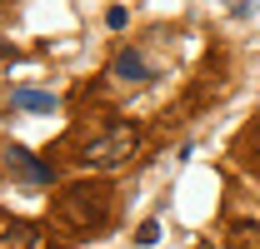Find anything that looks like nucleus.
Returning a JSON list of instances; mask_svg holds the SVG:
<instances>
[{
	"label": "nucleus",
	"instance_id": "obj_1",
	"mask_svg": "<svg viewBox=\"0 0 260 249\" xmlns=\"http://www.w3.org/2000/svg\"><path fill=\"white\" fill-rule=\"evenodd\" d=\"M115 215V194L110 185H70L55 194V204H50V219H55V229H70V234H95L105 229Z\"/></svg>",
	"mask_w": 260,
	"mask_h": 249
},
{
	"label": "nucleus",
	"instance_id": "obj_2",
	"mask_svg": "<svg viewBox=\"0 0 260 249\" xmlns=\"http://www.w3.org/2000/svg\"><path fill=\"white\" fill-rule=\"evenodd\" d=\"M140 140H145V135H140V124L115 120L100 140H90V145L80 150V164H85V170H100V175H110V170H120V164L140 150Z\"/></svg>",
	"mask_w": 260,
	"mask_h": 249
},
{
	"label": "nucleus",
	"instance_id": "obj_3",
	"mask_svg": "<svg viewBox=\"0 0 260 249\" xmlns=\"http://www.w3.org/2000/svg\"><path fill=\"white\" fill-rule=\"evenodd\" d=\"M5 170H10V175H20V180H30V185H50V180H55V175H50V164H40L25 145H10V150H5Z\"/></svg>",
	"mask_w": 260,
	"mask_h": 249
},
{
	"label": "nucleus",
	"instance_id": "obj_4",
	"mask_svg": "<svg viewBox=\"0 0 260 249\" xmlns=\"http://www.w3.org/2000/svg\"><path fill=\"white\" fill-rule=\"evenodd\" d=\"M110 75H115L120 85H140V80H145V55L120 50V55H115V65H110Z\"/></svg>",
	"mask_w": 260,
	"mask_h": 249
},
{
	"label": "nucleus",
	"instance_id": "obj_5",
	"mask_svg": "<svg viewBox=\"0 0 260 249\" xmlns=\"http://www.w3.org/2000/svg\"><path fill=\"white\" fill-rule=\"evenodd\" d=\"M35 244H40L35 224H5L0 229V249H35Z\"/></svg>",
	"mask_w": 260,
	"mask_h": 249
},
{
	"label": "nucleus",
	"instance_id": "obj_6",
	"mask_svg": "<svg viewBox=\"0 0 260 249\" xmlns=\"http://www.w3.org/2000/svg\"><path fill=\"white\" fill-rule=\"evenodd\" d=\"M55 100L45 90H15V110H50Z\"/></svg>",
	"mask_w": 260,
	"mask_h": 249
},
{
	"label": "nucleus",
	"instance_id": "obj_7",
	"mask_svg": "<svg viewBox=\"0 0 260 249\" xmlns=\"http://www.w3.org/2000/svg\"><path fill=\"white\" fill-rule=\"evenodd\" d=\"M135 239H140V244H155V239H160V224H140V234H135Z\"/></svg>",
	"mask_w": 260,
	"mask_h": 249
},
{
	"label": "nucleus",
	"instance_id": "obj_8",
	"mask_svg": "<svg viewBox=\"0 0 260 249\" xmlns=\"http://www.w3.org/2000/svg\"><path fill=\"white\" fill-rule=\"evenodd\" d=\"M5 55H10V45H5V40H0V60H5Z\"/></svg>",
	"mask_w": 260,
	"mask_h": 249
},
{
	"label": "nucleus",
	"instance_id": "obj_9",
	"mask_svg": "<svg viewBox=\"0 0 260 249\" xmlns=\"http://www.w3.org/2000/svg\"><path fill=\"white\" fill-rule=\"evenodd\" d=\"M0 5H5V0H0Z\"/></svg>",
	"mask_w": 260,
	"mask_h": 249
}]
</instances>
